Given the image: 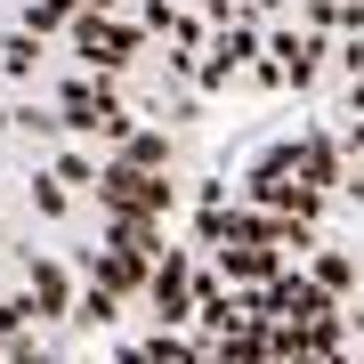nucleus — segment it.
I'll use <instances>...</instances> for the list:
<instances>
[{"label":"nucleus","mask_w":364,"mask_h":364,"mask_svg":"<svg viewBox=\"0 0 364 364\" xmlns=\"http://www.w3.org/2000/svg\"><path fill=\"white\" fill-rule=\"evenodd\" d=\"M33 299H41V316H73L81 299L65 291V267L57 259H33Z\"/></svg>","instance_id":"3"},{"label":"nucleus","mask_w":364,"mask_h":364,"mask_svg":"<svg viewBox=\"0 0 364 364\" xmlns=\"http://www.w3.org/2000/svg\"><path fill=\"white\" fill-rule=\"evenodd\" d=\"M73 49L90 57V65H122V57L138 49V33H122V25H97V16H81V25H73Z\"/></svg>","instance_id":"2"},{"label":"nucleus","mask_w":364,"mask_h":364,"mask_svg":"<svg viewBox=\"0 0 364 364\" xmlns=\"http://www.w3.org/2000/svg\"><path fill=\"white\" fill-rule=\"evenodd\" d=\"M41 364H57V356H41Z\"/></svg>","instance_id":"7"},{"label":"nucleus","mask_w":364,"mask_h":364,"mask_svg":"<svg viewBox=\"0 0 364 364\" xmlns=\"http://www.w3.org/2000/svg\"><path fill=\"white\" fill-rule=\"evenodd\" d=\"M114 308H122V299L105 291V284H90V291H81V308H73V324H114Z\"/></svg>","instance_id":"4"},{"label":"nucleus","mask_w":364,"mask_h":364,"mask_svg":"<svg viewBox=\"0 0 364 364\" xmlns=\"http://www.w3.org/2000/svg\"><path fill=\"white\" fill-rule=\"evenodd\" d=\"M316 284H324V291L340 299V291H348V284H356V267H348V259H332V251H324V259H316Z\"/></svg>","instance_id":"5"},{"label":"nucleus","mask_w":364,"mask_h":364,"mask_svg":"<svg viewBox=\"0 0 364 364\" xmlns=\"http://www.w3.org/2000/svg\"><path fill=\"white\" fill-rule=\"evenodd\" d=\"M97 203L114 219H162L170 210V186L154 170H130V162H97Z\"/></svg>","instance_id":"1"},{"label":"nucleus","mask_w":364,"mask_h":364,"mask_svg":"<svg viewBox=\"0 0 364 364\" xmlns=\"http://www.w3.org/2000/svg\"><path fill=\"white\" fill-rule=\"evenodd\" d=\"M203 9H219V0H203Z\"/></svg>","instance_id":"6"}]
</instances>
